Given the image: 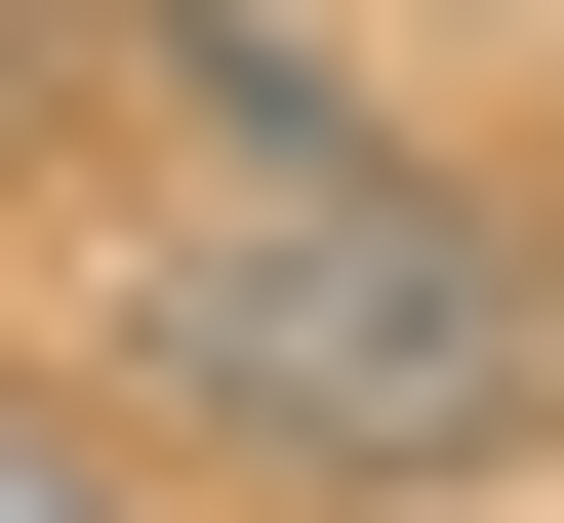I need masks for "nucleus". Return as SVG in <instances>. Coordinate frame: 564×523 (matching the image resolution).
Masks as SVG:
<instances>
[{"mask_svg": "<svg viewBox=\"0 0 564 523\" xmlns=\"http://www.w3.org/2000/svg\"><path fill=\"white\" fill-rule=\"evenodd\" d=\"M121 362L242 483H484V443H564V242H484L444 162H202L121 242Z\"/></svg>", "mask_w": 564, "mask_h": 523, "instance_id": "obj_1", "label": "nucleus"}, {"mask_svg": "<svg viewBox=\"0 0 564 523\" xmlns=\"http://www.w3.org/2000/svg\"><path fill=\"white\" fill-rule=\"evenodd\" d=\"M0 162H41V41H0Z\"/></svg>", "mask_w": 564, "mask_h": 523, "instance_id": "obj_2", "label": "nucleus"}]
</instances>
